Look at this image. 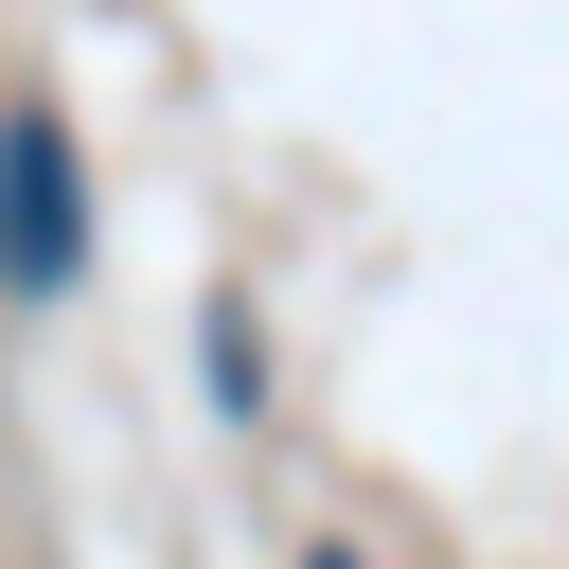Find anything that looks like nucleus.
Returning <instances> with one entry per match:
<instances>
[{"mask_svg":"<svg viewBox=\"0 0 569 569\" xmlns=\"http://www.w3.org/2000/svg\"><path fill=\"white\" fill-rule=\"evenodd\" d=\"M89 267V196H71V142H53V107H0V284L18 302H53Z\"/></svg>","mask_w":569,"mask_h":569,"instance_id":"1","label":"nucleus"},{"mask_svg":"<svg viewBox=\"0 0 569 569\" xmlns=\"http://www.w3.org/2000/svg\"><path fill=\"white\" fill-rule=\"evenodd\" d=\"M302 569H356V551H302Z\"/></svg>","mask_w":569,"mask_h":569,"instance_id":"2","label":"nucleus"}]
</instances>
